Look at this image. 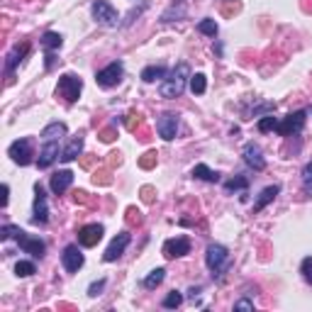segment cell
I'll return each mask as SVG.
<instances>
[{
    "label": "cell",
    "instance_id": "obj_45",
    "mask_svg": "<svg viewBox=\"0 0 312 312\" xmlns=\"http://www.w3.org/2000/svg\"><path fill=\"white\" fill-rule=\"evenodd\" d=\"M47 61H44V66H47V71H52L54 66H57V54L54 52H47V57H44Z\"/></svg>",
    "mask_w": 312,
    "mask_h": 312
},
{
    "label": "cell",
    "instance_id": "obj_33",
    "mask_svg": "<svg viewBox=\"0 0 312 312\" xmlns=\"http://www.w3.org/2000/svg\"><path fill=\"white\" fill-rule=\"evenodd\" d=\"M93 183H95V186H110V183H113L110 171H108V169H105V171H95V173H93Z\"/></svg>",
    "mask_w": 312,
    "mask_h": 312
},
{
    "label": "cell",
    "instance_id": "obj_25",
    "mask_svg": "<svg viewBox=\"0 0 312 312\" xmlns=\"http://www.w3.org/2000/svg\"><path fill=\"white\" fill-rule=\"evenodd\" d=\"M166 76V68L164 66H146L144 71H142V81L144 83H156V81H161Z\"/></svg>",
    "mask_w": 312,
    "mask_h": 312
},
{
    "label": "cell",
    "instance_id": "obj_23",
    "mask_svg": "<svg viewBox=\"0 0 312 312\" xmlns=\"http://www.w3.org/2000/svg\"><path fill=\"white\" fill-rule=\"evenodd\" d=\"M183 15H186V0H176V2H171V7L161 15V22H173V17L181 20Z\"/></svg>",
    "mask_w": 312,
    "mask_h": 312
},
{
    "label": "cell",
    "instance_id": "obj_38",
    "mask_svg": "<svg viewBox=\"0 0 312 312\" xmlns=\"http://www.w3.org/2000/svg\"><path fill=\"white\" fill-rule=\"evenodd\" d=\"M239 10H242V5H239V2H232V0H227V2L222 5V15H227V17H229V15H237Z\"/></svg>",
    "mask_w": 312,
    "mask_h": 312
},
{
    "label": "cell",
    "instance_id": "obj_40",
    "mask_svg": "<svg viewBox=\"0 0 312 312\" xmlns=\"http://www.w3.org/2000/svg\"><path fill=\"white\" fill-rule=\"evenodd\" d=\"M127 222L129 225H142V212L137 207H127Z\"/></svg>",
    "mask_w": 312,
    "mask_h": 312
},
{
    "label": "cell",
    "instance_id": "obj_7",
    "mask_svg": "<svg viewBox=\"0 0 312 312\" xmlns=\"http://www.w3.org/2000/svg\"><path fill=\"white\" fill-rule=\"evenodd\" d=\"M34 225H47L49 222V207H47V193L42 183L34 186V217H32Z\"/></svg>",
    "mask_w": 312,
    "mask_h": 312
},
{
    "label": "cell",
    "instance_id": "obj_10",
    "mask_svg": "<svg viewBox=\"0 0 312 312\" xmlns=\"http://www.w3.org/2000/svg\"><path fill=\"white\" fill-rule=\"evenodd\" d=\"M17 244H20V249L27 251V254H32L34 258H42L44 256V251H47V244L42 242V239H37V237H29V234H25L22 229L17 232Z\"/></svg>",
    "mask_w": 312,
    "mask_h": 312
},
{
    "label": "cell",
    "instance_id": "obj_9",
    "mask_svg": "<svg viewBox=\"0 0 312 312\" xmlns=\"http://www.w3.org/2000/svg\"><path fill=\"white\" fill-rule=\"evenodd\" d=\"M156 132H159V137L166 139V142L176 139V134H178V115H173V113L161 115V117L156 120Z\"/></svg>",
    "mask_w": 312,
    "mask_h": 312
},
{
    "label": "cell",
    "instance_id": "obj_42",
    "mask_svg": "<svg viewBox=\"0 0 312 312\" xmlns=\"http://www.w3.org/2000/svg\"><path fill=\"white\" fill-rule=\"evenodd\" d=\"M73 200H76V202H81V205H90V202H93V200L88 198V193H85V190H76V193H73Z\"/></svg>",
    "mask_w": 312,
    "mask_h": 312
},
{
    "label": "cell",
    "instance_id": "obj_3",
    "mask_svg": "<svg viewBox=\"0 0 312 312\" xmlns=\"http://www.w3.org/2000/svg\"><path fill=\"white\" fill-rule=\"evenodd\" d=\"M122 76H125V66H122V61H113V63H108L105 68H100V71L95 73V81H98L100 88H115V85L122 81Z\"/></svg>",
    "mask_w": 312,
    "mask_h": 312
},
{
    "label": "cell",
    "instance_id": "obj_11",
    "mask_svg": "<svg viewBox=\"0 0 312 312\" xmlns=\"http://www.w3.org/2000/svg\"><path fill=\"white\" fill-rule=\"evenodd\" d=\"M129 242H132V237H129V232H120L113 242H110V247L105 249V254H103V258L108 261V263H113V261H117L122 254H125V249L129 247Z\"/></svg>",
    "mask_w": 312,
    "mask_h": 312
},
{
    "label": "cell",
    "instance_id": "obj_39",
    "mask_svg": "<svg viewBox=\"0 0 312 312\" xmlns=\"http://www.w3.org/2000/svg\"><path fill=\"white\" fill-rule=\"evenodd\" d=\"M115 137H117V129H115V127H105V129L100 132V142H105V144L115 142Z\"/></svg>",
    "mask_w": 312,
    "mask_h": 312
},
{
    "label": "cell",
    "instance_id": "obj_41",
    "mask_svg": "<svg viewBox=\"0 0 312 312\" xmlns=\"http://www.w3.org/2000/svg\"><path fill=\"white\" fill-rule=\"evenodd\" d=\"M144 10H146V2H142V5L137 7V10H132V12L127 15V20H125V27H129V25H132V22H134V20H137V17H139V15L144 12Z\"/></svg>",
    "mask_w": 312,
    "mask_h": 312
},
{
    "label": "cell",
    "instance_id": "obj_21",
    "mask_svg": "<svg viewBox=\"0 0 312 312\" xmlns=\"http://www.w3.org/2000/svg\"><path fill=\"white\" fill-rule=\"evenodd\" d=\"M63 134H66V125L63 122H52L42 129V139L44 142H59Z\"/></svg>",
    "mask_w": 312,
    "mask_h": 312
},
{
    "label": "cell",
    "instance_id": "obj_29",
    "mask_svg": "<svg viewBox=\"0 0 312 312\" xmlns=\"http://www.w3.org/2000/svg\"><path fill=\"white\" fill-rule=\"evenodd\" d=\"M198 32H202V34H207V37H217V22L210 20V17H205V20L198 22Z\"/></svg>",
    "mask_w": 312,
    "mask_h": 312
},
{
    "label": "cell",
    "instance_id": "obj_36",
    "mask_svg": "<svg viewBox=\"0 0 312 312\" xmlns=\"http://www.w3.org/2000/svg\"><path fill=\"white\" fill-rule=\"evenodd\" d=\"M108 285V281L105 278H100V281H95V283H90V288H88V295L90 298H98L100 293H103V288Z\"/></svg>",
    "mask_w": 312,
    "mask_h": 312
},
{
    "label": "cell",
    "instance_id": "obj_18",
    "mask_svg": "<svg viewBox=\"0 0 312 312\" xmlns=\"http://www.w3.org/2000/svg\"><path fill=\"white\" fill-rule=\"evenodd\" d=\"M73 183V173L66 169V171H59V173H54L52 176V181H49V186H52V193L54 195H61L63 190H68V186Z\"/></svg>",
    "mask_w": 312,
    "mask_h": 312
},
{
    "label": "cell",
    "instance_id": "obj_6",
    "mask_svg": "<svg viewBox=\"0 0 312 312\" xmlns=\"http://www.w3.org/2000/svg\"><path fill=\"white\" fill-rule=\"evenodd\" d=\"M305 117H308V113H305V110L290 113L283 122H278V125H276V132H278L281 137H293V134H300V132H303V127H305Z\"/></svg>",
    "mask_w": 312,
    "mask_h": 312
},
{
    "label": "cell",
    "instance_id": "obj_37",
    "mask_svg": "<svg viewBox=\"0 0 312 312\" xmlns=\"http://www.w3.org/2000/svg\"><path fill=\"white\" fill-rule=\"evenodd\" d=\"M142 125H144L142 115H134V113H132V115H127V129H129V132H137Z\"/></svg>",
    "mask_w": 312,
    "mask_h": 312
},
{
    "label": "cell",
    "instance_id": "obj_34",
    "mask_svg": "<svg viewBox=\"0 0 312 312\" xmlns=\"http://www.w3.org/2000/svg\"><path fill=\"white\" fill-rule=\"evenodd\" d=\"M156 156H159L156 151H146V154L139 159V166H142V169H154V166H156Z\"/></svg>",
    "mask_w": 312,
    "mask_h": 312
},
{
    "label": "cell",
    "instance_id": "obj_49",
    "mask_svg": "<svg viewBox=\"0 0 312 312\" xmlns=\"http://www.w3.org/2000/svg\"><path fill=\"white\" fill-rule=\"evenodd\" d=\"M81 164H83V169H90V166H93V159H83Z\"/></svg>",
    "mask_w": 312,
    "mask_h": 312
},
{
    "label": "cell",
    "instance_id": "obj_5",
    "mask_svg": "<svg viewBox=\"0 0 312 312\" xmlns=\"http://www.w3.org/2000/svg\"><path fill=\"white\" fill-rule=\"evenodd\" d=\"M90 12H93L95 22H100V25H105V27H115L117 20H120V17H117V10H115L108 0H93Z\"/></svg>",
    "mask_w": 312,
    "mask_h": 312
},
{
    "label": "cell",
    "instance_id": "obj_30",
    "mask_svg": "<svg viewBox=\"0 0 312 312\" xmlns=\"http://www.w3.org/2000/svg\"><path fill=\"white\" fill-rule=\"evenodd\" d=\"M183 305V295L178 293V290H171L166 298H164V308L166 310H176V308H181Z\"/></svg>",
    "mask_w": 312,
    "mask_h": 312
},
{
    "label": "cell",
    "instance_id": "obj_28",
    "mask_svg": "<svg viewBox=\"0 0 312 312\" xmlns=\"http://www.w3.org/2000/svg\"><path fill=\"white\" fill-rule=\"evenodd\" d=\"M249 188V178L247 176H237V178H229L225 183V190L227 193H234V190H247Z\"/></svg>",
    "mask_w": 312,
    "mask_h": 312
},
{
    "label": "cell",
    "instance_id": "obj_35",
    "mask_svg": "<svg viewBox=\"0 0 312 312\" xmlns=\"http://www.w3.org/2000/svg\"><path fill=\"white\" fill-rule=\"evenodd\" d=\"M300 273H303V278H305V281H308V283L312 285V256H308V258H303Z\"/></svg>",
    "mask_w": 312,
    "mask_h": 312
},
{
    "label": "cell",
    "instance_id": "obj_31",
    "mask_svg": "<svg viewBox=\"0 0 312 312\" xmlns=\"http://www.w3.org/2000/svg\"><path fill=\"white\" fill-rule=\"evenodd\" d=\"M15 273H17L20 278H27V276L37 273V268H34V263H32V261H17V266H15Z\"/></svg>",
    "mask_w": 312,
    "mask_h": 312
},
{
    "label": "cell",
    "instance_id": "obj_12",
    "mask_svg": "<svg viewBox=\"0 0 312 312\" xmlns=\"http://www.w3.org/2000/svg\"><path fill=\"white\" fill-rule=\"evenodd\" d=\"M103 234H105L103 225H85L78 229V244L81 247H95L103 239Z\"/></svg>",
    "mask_w": 312,
    "mask_h": 312
},
{
    "label": "cell",
    "instance_id": "obj_32",
    "mask_svg": "<svg viewBox=\"0 0 312 312\" xmlns=\"http://www.w3.org/2000/svg\"><path fill=\"white\" fill-rule=\"evenodd\" d=\"M276 125H278V120L273 115H263L258 120V132H271V129H276Z\"/></svg>",
    "mask_w": 312,
    "mask_h": 312
},
{
    "label": "cell",
    "instance_id": "obj_27",
    "mask_svg": "<svg viewBox=\"0 0 312 312\" xmlns=\"http://www.w3.org/2000/svg\"><path fill=\"white\" fill-rule=\"evenodd\" d=\"M190 90H193V95H202V93L207 90V78H205V73L190 76Z\"/></svg>",
    "mask_w": 312,
    "mask_h": 312
},
{
    "label": "cell",
    "instance_id": "obj_14",
    "mask_svg": "<svg viewBox=\"0 0 312 312\" xmlns=\"http://www.w3.org/2000/svg\"><path fill=\"white\" fill-rule=\"evenodd\" d=\"M27 54H29V42H22V44H15V47H12V52H10V54H7V59H5V71H7V76H10V78H12V73H15L17 63L22 61Z\"/></svg>",
    "mask_w": 312,
    "mask_h": 312
},
{
    "label": "cell",
    "instance_id": "obj_2",
    "mask_svg": "<svg viewBox=\"0 0 312 312\" xmlns=\"http://www.w3.org/2000/svg\"><path fill=\"white\" fill-rule=\"evenodd\" d=\"M205 263L207 268L212 271V276H222L227 271V263H229V251L225 249L222 244H210L207 247V254H205Z\"/></svg>",
    "mask_w": 312,
    "mask_h": 312
},
{
    "label": "cell",
    "instance_id": "obj_4",
    "mask_svg": "<svg viewBox=\"0 0 312 312\" xmlns=\"http://www.w3.org/2000/svg\"><path fill=\"white\" fill-rule=\"evenodd\" d=\"M81 88H83V81L76 76V73H63L59 76V95L66 98V103H76L78 95H81Z\"/></svg>",
    "mask_w": 312,
    "mask_h": 312
},
{
    "label": "cell",
    "instance_id": "obj_16",
    "mask_svg": "<svg viewBox=\"0 0 312 312\" xmlns=\"http://www.w3.org/2000/svg\"><path fill=\"white\" fill-rule=\"evenodd\" d=\"M244 161H247V166H251L254 171H263V169H266L263 151H261V146L254 144V142H249V144L244 146Z\"/></svg>",
    "mask_w": 312,
    "mask_h": 312
},
{
    "label": "cell",
    "instance_id": "obj_46",
    "mask_svg": "<svg viewBox=\"0 0 312 312\" xmlns=\"http://www.w3.org/2000/svg\"><path fill=\"white\" fill-rule=\"evenodd\" d=\"M234 310H254V303L251 300H237L234 303Z\"/></svg>",
    "mask_w": 312,
    "mask_h": 312
},
{
    "label": "cell",
    "instance_id": "obj_1",
    "mask_svg": "<svg viewBox=\"0 0 312 312\" xmlns=\"http://www.w3.org/2000/svg\"><path fill=\"white\" fill-rule=\"evenodd\" d=\"M188 78H190V68H188L186 61H181L173 71H171V76L161 83V88H159L161 98H166V100L181 98V93L186 90V81H188Z\"/></svg>",
    "mask_w": 312,
    "mask_h": 312
},
{
    "label": "cell",
    "instance_id": "obj_22",
    "mask_svg": "<svg viewBox=\"0 0 312 312\" xmlns=\"http://www.w3.org/2000/svg\"><path fill=\"white\" fill-rule=\"evenodd\" d=\"M193 178H200V181H207V183H217V181H220V173L212 171V169L205 166V164H198V166L193 169Z\"/></svg>",
    "mask_w": 312,
    "mask_h": 312
},
{
    "label": "cell",
    "instance_id": "obj_8",
    "mask_svg": "<svg viewBox=\"0 0 312 312\" xmlns=\"http://www.w3.org/2000/svg\"><path fill=\"white\" fill-rule=\"evenodd\" d=\"M10 156H12V161L15 164H20V166H27V164H32V142L29 139H17V142H12L10 144Z\"/></svg>",
    "mask_w": 312,
    "mask_h": 312
},
{
    "label": "cell",
    "instance_id": "obj_20",
    "mask_svg": "<svg viewBox=\"0 0 312 312\" xmlns=\"http://www.w3.org/2000/svg\"><path fill=\"white\" fill-rule=\"evenodd\" d=\"M278 193H281V186L263 188V190H261V195H258V200L254 202V212H261V210H263V207H266V205H268V202H271V200H273Z\"/></svg>",
    "mask_w": 312,
    "mask_h": 312
},
{
    "label": "cell",
    "instance_id": "obj_15",
    "mask_svg": "<svg viewBox=\"0 0 312 312\" xmlns=\"http://www.w3.org/2000/svg\"><path fill=\"white\" fill-rule=\"evenodd\" d=\"M186 254H190L188 237H176V239H169L164 244V256L166 258H178V256H186Z\"/></svg>",
    "mask_w": 312,
    "mask_h": 312
},
{
    "label": "cell",
    "instance_id": "obj_17",
    "mask_svg": "<svg viewBox=\"0 0 312 312\" xmlns=\"http://www.w3.org/2000/svg\"><path fill=\"white\" fill-rule=\"evenodd\" d=\"M57 159H59V142H44V146L39 151V159H37V166L49 169Z\"/></svg>",
    "mask_w": 312,
    "mask_h": 312
},
{
    "label": "cell",
    "instance_id": "obj_13",
    "mask_svg": "<svg viewBox=\"0 0 312 312\" xmlns=\"http://www.w3.org/2000/svg\"><path fill=\"white\" fill-rule=\"evenodd\" d=\"M61 261H63V268H66L68 273H76V271L83 266L85 258H83V254H81V249H78L76 244H68L61 254Z\"/></svg>",
    "mask_w": 312,
    "mask_h": 312
},
{
    "label": "cell",
    "instance_id": "obj_24",
    "mask_svg": "<svg viewBox=\"0 0 312 312\" xmlns=\"http://www.w3.org/2000/svg\"><path fill=\"white\" fill-rule=\"evenodd\" d=\"M61 44H63V37L59 32H44L42 34V47L47 52H57V49H61Z\"/></svg>",
    "mask_w": 312,
    "mask_h": 312
},
{
    "label": "cell",
    "instance_id": "obj_19",
    "mask_svg": "<svg viewBox=\"0 0 312 312\" xmlns=\"http://www.w3.org/2000/svg\"><path fill=\"white\" fill-rule=\"evenodd\" d=\"M81 151H83V137L78 134V137H73L71 142H68V146L61 151V161H76L78 156H81Z\"/></svg>",
    "mask_w": 312,
    "mask_h": 312
},
{
    "label": "cell",
    "instance_id": "obj_43",
    "mask_svg": "<svg viewBox=\"0 0 312 312\" xmlns=\"http://www.w3.org/2000/svg\"><path fill=\"white\" fill-rule=\"evenodd\" d=\"M303 181H305V186L308 188L312 186V161L310 164H305V169H303Z\"/></svg>",
    "mask_w": 312,
    "mask_h": 312
},
{
    "label": "cell",
    "instance_id": "obj_26",
    "mask_svg": "<svg viewBox=\"0 0 312 312\" xmlns=\"http://www.w3.org/2000/svg\"><path fill=\"white\" fill-rule=\"evenodd\" d=\"M164 278H166V268H154V271L144 278V288H146V290H154L156 285L164 283Z\"/></svg>",
    "mask_w": 312,
    "mask_h": 312
},
{
    "label": "cell",
    "instance_id": "obj_47",
    "mask_svg": "<svg viewBox=\"0 0 312 312\" xmlns=\"http://www.w3.org/2000/svg\"><path fill=\"white\" fill-rule=\"evenodd\" d=\"M120 164H122V154H120V151H113V154H110V166L115 169V166H120Z\"/></svg>",
    "mask_w": 312,
    "mask_h": 312
},
{
    "label": "cell",
    "instance_id": "obj_48",
    "mask_svg": "<svg viewBox=\"0 0 312 312\" xmlns=\"http://www.w3.org/2000/svg\"><path fill=\"white\" fill-rule=\"evenodd\" d=\"M7 193H10V188H7V186H2V207L7 205Z\"/></svg>",
    "mask_w": 312,
    "mask_h": 312
},
{
    "label": "cell",
    "instance_id": "obj_44",
    "mask_svg": "<svg viewBox=\"0 0 312 312\" xmlns=\"http://www.w3.org/2000/svg\"><path fill=\"white\" fill-rule=\"evenodd\" d=\"M142 198H144V202H154V188L144 186L142 188Z\"/></svg>",
    "mask_w": 312,
    "mask_h": 312
}]
</instances>
